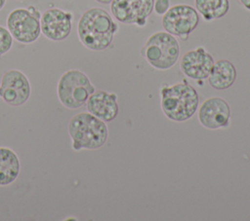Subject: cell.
Wrapping results in <instances>:
<instances>
[{"instance_id": "6da1fadb", "label": "cell", "mask_w": 250, "mask_h": 221, "mask_svg": "<svg viewBox=\"0 0 250 221\" xmlns=\"http://www.w3.org/2000/svg\"><path fill=\"white\" fill-rule=\"evenodd\" d=\"M118 29L112 17L102 8L85 11L77 23V35L84 47L92 51L107 49Z\"/></svg>"}, {"instance_id": "7a4b0ae2", "label": "cell", "mask_w": 250, "mask_h": 221, "mask_svg": "<svg viewBox=\"0 0 250 221\" xmlns=\"http://www.w3.org/2000/svg\"><path fill=\"white\" fill-rule=\"evenodd\" d=\"M160 105L164 115L173 122L189 120L197 111L199 95L187 80L165 85L160 90Z\"/></svg>"}, {"instance_id": "3957f363", "label": "cell", "mask_w": 250, "mask_h": 221, "mask_svg": "<svg viewBox=\"0 0 250 221\" xmlns=\"http://www.w3.org/2000/svg\"><path fill=\"white\" fill-rule=\"evenodd\" d=\"M67 131L71 138V147L75 151L100 149L108 137L105 122L88 111L72 116L67 125Z\"/></svg>"}, {"instance_id": "277c9868", "label": "cell", "mask_w": 250, "mask_h": 221, "mask_svg": "<svg viewBox=\"0 0 250 221\" xmlns=\"http://www.w3.org/2000/svg\"><path fill=\"white\" fill-rule=\"evenodd\" d=\"M145 59L157 70L172 68L180 56V44L175 36L166 31L151 34L141 50Z\"/></svg>"}, {"instance_id": "5b68a950", "label": "cell", "mask_w": 250, "mask_h": 221, "mask_svg": "<svg viewBox=\"0 0 250 221\" xmlns=\"http://www.w3.org/2000/svg\"><path fill=\"white\" fill-rule=\"evenodd\" d=\"M95 91L89 77L79 69H69L63 72L57 85L58 98L67 109L82 107Z\"/></svg>"}, {"instance_id": "8992f818", "label": "cell", "mask_w": 250, "mask_h": 221, "mask_svg": "<svg viewBox=\"0 0 250 221\" xmlns=\"http://www.w3.org/2000/svg\"><path fill=\"white\" fill-rule=\"evenodd\" d=\"M41 13L35 6L17 8L7 17V28L13 39L21 44L35 42L41 34Z\"/></svg>"}, {"instance_id": "52a82bcc", "label": "cell", "mask_w": 250, "mask_h": 221, "mask_svg": "<svg viewBox=\"0 0 250 221\" xmlns=\"http://www.w3.org/2000/svg\"><path fill=\"white\" fill-rule=\"evenodd\" d=\"M161 22L166 32L182 40H188L199 23V15L190 5L178 4L168 9L162 16Z\"/></svg>"}, {"instance_id": "ba28073f", "label": "cell", "mask_w": 250, "mask_h": 221, "mask_svg": "<svg viewBox=\"0 0 250 221\" xmlns=\"http://www.w3.org/2000/svg\"><path fill=\"white\" fill-rule=\"evenodd\" d=\"M31 87L27 76L19 69L6 71L0 82V97L11 106H21L29 98Z\"/></svg>"}, {"instance_id": "9c48e42d", "label": "cell", "mask_w": 250, "mask_h": 221, "mask_svg": "<svg viewBox=\"0 0 250 221\" xmlns=\"http://www.w3.org/2000/svg\"><path fill=\"white\" fill-rule=\"evenodd\" d=\"M153 3L154 0H112L110 12L121 23L143 26L153 10Z\"/></svg>"}, {"instance_id": "30bf717a", "label": "cell", "mask_w": 250, "mask_h": 221, "mask_svg": "<svg viewBox=\"0 0 250 221\" xmlns=\"http://www.w3.org/2000/svg\"><path fill=\"white\" fill-rule=\"evenodd\" d=\"M73 16L70 12L60 8H50L41 14V33L49 40L62 41L68 37L72 29Z\"/></svg>"}, {"instance_id": "8fae6325", "label": "cell", "mask_w": 250, "mask_h": 221, "mask_svg": "<svg viewBox=\"0 0 250 221\" xmlns=\"http://www.w3.org/2000/svg\"><path fill=\"white\" fill-rule=\"evenodd\" d=\"M197 117L201 126L206 129L227 128L230 122V107L223 97L212 96L202 102Z\"/></svg>"}, {"instance_id": "7c38bea8", "label": "cell", "mask_w": 250, "mask_h": 221, "mask_svg": "<svg viewBox=\"0 0 250 221\" xmlns=\"http://www.w3.org/2000/svg\"><path fill=\"white\" fill-rule=\"evenodd\" d=\"M214 62L210 53L200 46L183 55L180 60V68L187 77L195 81H202L208 78Z\"/></svg>"}, {"instance_id": "4fadbf2b", "label": "cell", "mask_w": 250, "mask_h": 221, "mask_svg": "<svg viewBox=\"0 0 250 221\" xmlns=\"http://www.w3.org/2000/svg\"><path fill=\"white\" fill-rule=\"evenodd\" d=\"M87 111L105 123L113 121L119 111L117 94L106 91H95L86 101Z\"/></svg>"}, {"instance_id": "5bb4252c", "label": "cell", "mask_w": 250, "mask_h": 221, "mask_svg": "<svg viewBox=\"0 0 250 221\" xmlns=\"http://www.w3.org/2000/svg\"><path fill=\"white\" fill-rule=\"evenodd\" d=\"M210 86L219 91L230 88L236 79V69L228 59H219L214 62L208 76Z\"/></svg>"}, {"instance_id": "9a60e30c", "label": "cell", "mask_w": 250, "mask_h": 221, "mask_svg": "<svg viewBox=\"0 0 250 221\" xmlns=\"http://www.w3.org/2000/svg\"><path fill=\"white\" fill-rule=\"evenodd\" d=\"M21 163L17 153L6 146H0V186H9L20 175Z\"/></svg>"}, {"instance_id": "2e32d148", "label": "cell", "mask_w": 250, "mask_h": 221, "mask_svg": "<svg viewBox=\"0 0 250 221\" xmlns=\"http://www.w3.org/2000/svg\"><path fill=\"white\" fill-rule=\"evenodd\" d=\"M194 6L205 20L211 21L226 16L229 2V0H194Z\"/></svg>"}, {"instance_id": "e0dca14e", "label": "cell", "mask_w": 250, "mask_h": 221, "mask_svg": "<svg viewBox=\"0 0 250 221\" xmlns=\"http://www.w3.org/2000/svg\"><path fill=\"white\" fill-rule=\"evenodd\" d=\"M13 46V37L8 28L0 25V57L8 53Z\"/></svg>"}, {"instance_id": "ac0fdd59", "label": "cell", "mask_w": 250, "mask_h": 221, "mask_svg": "<svg viewBox=\"0 0 250 221\" xmlns=\"http://www.w3.org/2000/svg\"><path fill=\"white\" fill-rule=\"evenodd\" d=\"M170 8V0H154L153 11L157 16H163Z\"/></svg>"}, {"instance_id": "d6986e66", "label": "cell", "mask_w": 250, "mask_h": 221, "mask_svg": "<svg viewBox=\"0 0 250 221\" xmlns=\"http://www.w3.org/2000/svg\"><path fill=\"white\" fill-rule=\"evenodd\" d=\"M239 2L245 9L250 11V0H239Z\"/></svg>"}, {"instance_id": "ffe728a7", "label": "cell", "mask_w": 250, "mask_h": 221, "mask_svg": "<svg viewBox=\"0 0 250 221\" xmlns=\"http://www.w3.org/2000/svg\"><path fill=\"white\" fill-rule=\"evenodd\" d=\"M96 1L99 3H102V4H110V2L112 0H96Z\"/></svg>"}, {"instance_id": "44dd1931", "label": "cell", "mask_w": 250, "mask_h": 221, "mask_svg": "<svg viewBox=\"0 0 250 221\" xmlns=\"http://www.w3.org/2000/svg\"><path fill=\"white\" fill-rule=\"evenodd\" d=\"M5 4H6V0H0V11L3 9Z\"/></svg>"}, {"instance_id": "7402d4cb", "label": "cell", "mask_w": 250, "mask_h": 221, "mask_svg": "<svg viewBox=\"0 0 250 221\" xmlns=\"http://www.w3.org/2000/svg\"><path fill=\"white\" fill-rule=\"evenodd\" d=\"M19 1H23V0H19Z\"/></svg>"}]
</instances>
